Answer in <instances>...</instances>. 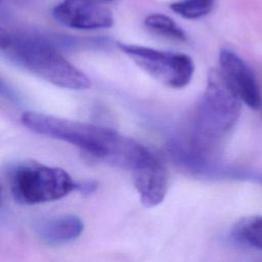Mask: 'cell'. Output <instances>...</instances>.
<instances>
[{
    "label": "cell",
    "instance_id": "obj_1",
    "mask_svg": "<svg viewBox=\"0 0 262 262\" xmlns=\"http://www.w3.org/2000/svg\"><path fill=\"white\" fill-rule=\"evenodd\" d=\"M21 123L31 131L75 145L115 167L136 170L156 156L138 141L119 132L94 125L28 111Z\"/></svg>",
    "mask_w": 262,
    "mask_h": 262
},
{
    "label": "cell",
    "instance_id": "obj_2",
    "mask_svg": "<svg viewBox=\"0 0 262 262\" xmlns=\"http://www.w3.org/2000/svg\"><path fill=\"white\" fill-rule=\"evenodd\" d=\"M0 48L7 61L55 86L84 90L91 84L82 71L66 59L50 40L42 36L2 29Z\"/></svg>",
    "mask_w": 262,
    "mask_h": 262
},
{
    "label": "cell",
    "instance_id": "obj_3",
    "mask_svg": "<svg viewBox=\"0 0 262 262\" xmlns=\"http://www.w3.org/2000/svg\"><path fill=\"white\" fill-rule=\"evenodd\" d=\"M241 110V98L220 70H211L205 92L195 108L189 141L204 150L219 154L221 142L236 124Z\"/></svg>",
    "mask_w": 262,
    "mask_h": 262
},
{
    "label": "cell",
    "instance_id": "obj_4",
    "mask_svg": "<svg viewBox=\"0 0 262 262\" xmlns=\"http://www.w3.org/2000/svg\"><path fill=\"white\" fill-rule=\"evenodd\" d=\"M6 177L11 195L17 203L25 205L57 201L76 190L77 185L63 169L33 161L11 165Z\"/></svg>",
    "mask_w": 262,
    "mask_h": 262
},
{
    "label": "cell",
    "instance_id": "obj_5",
    "mask_svg": "<svg viewBox=\"0 0 262 262\" xmlns=\"http://www.w3.org/2000/svg\"><path fill=\"white\" fill-rule=\"evenodd\" d=\"M168 152L177 167L198 178L209 180H248L262 184V173L227 164L219 154L204 150L189 140L171 139Z\"/></svg>",
    "mask_w": 262,
    "mask_h": 262
},
{
    "label": "cell",
    "instance_id": "obj_6",
    "mask_svg": "<svg viewBox=\"0 0 262 262\" xmlns=\"http://www.w3.org/2000/svg\"><path fill=\"white\" fill-rule=\"evenodd\" d=\"M118 47L146 74L169 88H183L192 78L194 63L185 53L126 43H118Z\"/></svg>",
    "mask_w": 262,
    "mask_h": 262
},
{
    "label": "cell",
    "instance_id": "obj_7",
    "mask_svg": "<svg viewBox=\"0 0 262 262\" xmlns=\"http://www.w3.org/2000/svg\"><path fill=\"white\" fill-rule=\"evenodd\" d=\"M54 19L75 30H98L113 26V13L96 0H61L52 10Z\"/></svg>",
    "mask_w": 262,
    "mask_h": 262
},
{
    "label": "cell",
    "instance_id": "obj_8",
    "mask_svg": "<svg viewBox=\"0 0 262 262\" xmlns=\"http://www.w3.org/2000/svg\"><path fill=\"white\" fill-rule=\"evenodd\" d=\"M219 70L241 100L253 110L262 106L261 92L254 73L245 60L229 49L219 53Z\"/></svg>",
    "mask_w": 262,
    "mask_h": 262
},
{
    "label": "cell",
    "instance_id": "obj_9",
    "mask_svg": "<svg viewBox=\"0 0 262 262\" xmlns=\"http://www.w3.org/2000/svg\"><path fill=\"white\" fill-rule=\"evenodd\" d=\"M134 186L145 207H155L163 202L168 189L165 167L156 157L133 171Z\"/></svg>",
    "mask_w": 262,
    "mask_h": 262
},
{
    "label": "cell",
    "instance_id": "obj_10",
    "mask_svg": "<svg viewBox=\"0 0 262 262\" xmlns=\"http://www.w3.org/2000/svg\"><path fill=\"white\" fill-rule=\"evenodd\" d=\"M84 230L83 220L74 214L43 218L35 225L38 238L48 246H60L77 239Z\"/></svg>",
    "mask_w": 262,
    "mask_h": 262
},
{
    "label": "cell",
    "instance_id": "obj_11",
    "mask_svg": "<svg viewBox=\"0 0 262 262\" xmlns=\"http://www.w3.org/2000/svg\"><path fill=\"white\" fill-rule=\"evenodd\" d=\"M230 236L239 245L262 250V216L242 218L231 228Z\"/></svg>",
    "mask_w": 262,
    "mask_h": 262
},
{
    "label": "cell",
    "instance_id": "obj_12",
    "mask_svg": "<svg viewBox=\"0 0 262 262\" xmlns=\"http://www.w3.org/2000/svg\"><path fill=\"white\" fill-rule=\"evenodd\" d=\"M145 27L152 33L176 41H185V32L169 16L162 13L148 14L144 19Z\"/></svg>",
    "mask_w": 262,
    "mask_h": 262
},
{
    "label": "cell",
    "instance_id": "obj_13",
    "mask_svg": "<svg viewBox=\"0 0 262 262\" xmlns=\"http://www.w3.org/2000/svg\"><path fill=\"white\" fill-rule=\"evenodd\" d=\"M215 6V0H179L171 3L170 8L187 19H198L209 14Z\"/></svg>",
    "mask_w": 262,
    "mask_h": 262
},
{
    "label": "cell",
    "instance_id": "obj_14",
    "mask_svg": "<svg viewBox=\"0 0 262 262\" xmlns=\"http://www.w3.org/2000/svg\"><path fill=\"white\" fill-rule=\"evenodd\" d=\"M96 189H97V183L94 181L77 182V185H76V190L83 195L92 194Z\"/></svg>",
    "mask_w": 262,
    "mask_h": 262
},
{
    "label": "cell",
    "instance_id": "obj_15",
    "mask_svg": "<svg viewBox=\"0 0 262 262\" xmlns=\"http://www.w3.org/2000/svg\"><path fill=\"white\" fill-rule=\"evenodd\" d=\"M106 1H116V0H106Z\"/></svg>",
    "mask_w": 262,
    "mask_h": 262
}]
</instances>
